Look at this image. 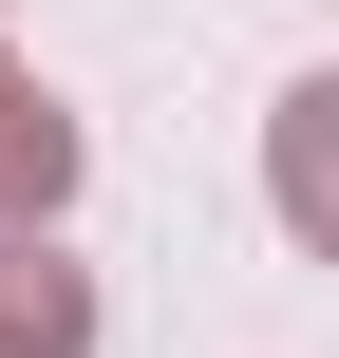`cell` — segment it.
<instances>
[{
  "label": "cell",
  "instance_id": "6da1fadb",
  "mask_svg": "<svg viewBox=\"0 0 339 358\" xmlns=\"http://www.w3.org/2000/svg\"><path fill=\"white\" fill-rule=\"evenodd\" d=\"M264 189H283V227H302V245L339 264V76H321V94H283V113H264Z\"/></svg>",
  "mask_w": 339,
  "mask_h": 358
},
{
  "label": "cell",
  "instance_id": "3957f363",
  "mask_svg": "<svg viewBox=\"0 0 339 358\" xmlns=\"http://www.w3.org/2000/svg\"><path fill=\"white\" fill-rule=\"evenodd\" d=\"M75 340H94V283H75L57 245L0 227V358H75Z\"/></svg>",
  "mask_w": 339,
  "mask_h": 358
},
{
  "label": "cell",
  "instance_id": "7a4b0ae2",
  "mask_svg": "<svg viewBox=\"0 0 339 358\" xmlns=\"http://www.w3.org/2000/svg\"><path fill=\"white\" fill-rule=\"evenodd\" d=\"M57 189H75V113H57V94L0 57V227H38Z\"/></svg>",
  "mask_w": 339,
  "mask_h": 358
}]
</instances>
